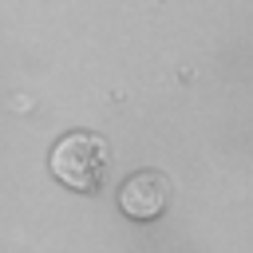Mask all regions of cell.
<instances>
[{"instance_id":"cell-2","label":"cell","mask_w":253,"mask_h":253,"mask_svg":"<svg viewBox=\"0 0 253 253\" xmlns=\"http://www.w3.org/2000/svg\"><path fill=\"white\" fill-rule=\"evenodd\" d=\"M170 198H174V182L166 170H134L130 178H123L115 202L119 210L130 217V221H158L166 210H170Z\"/></svg>"},{"instance_id":"cell-1","label":"cell","mask_w":253,"mask_h":253,"mask_svg":"<svg viewBox=\"0 0 253 253\" xmlns=\"http://www.w3.org/2000/svg\"><path fill=\"white\" fill-rule=\"evenodd\" d=\"M47 170L63 190L95 194L111 170V146L99 130H67L47 154Z\"/></svg>"}]
</instances>
